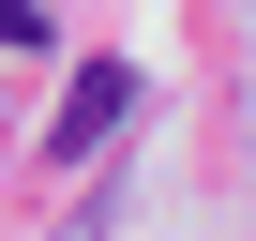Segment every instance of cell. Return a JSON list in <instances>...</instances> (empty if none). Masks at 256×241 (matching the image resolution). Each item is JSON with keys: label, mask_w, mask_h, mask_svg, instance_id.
Segmentation results:
<instances>
[{"label": "cell", "mask_w": 256, "mask_h": 241, "mask_svg": "<svg viewBox=\"0 0 256 241\" xmlns=\"http://www.w3.org/2000/svg\"><path fill=\"white\" fill-rule=\"evenodd\" d=\"M120 120H136V76H120V60H90V76L60 90V136H46V151L76 166V151H106V136H120Z\"/></svg>", "instance_id": "obj_1"}, {"label": "cell", "mask_w": 256, "mask_h": 241, "mask_svg": "<svg viewBox=\"0 0 256 241\" xmlns=\"http://www.w3.org/2000/svg\"><path fill=\"white\" fill-rule=\"evenodd\" d=\"M0 46H46V0H0Z\"/></svg>", "instance_id": "obj_2"}]
</instances>
